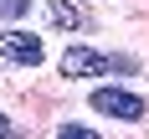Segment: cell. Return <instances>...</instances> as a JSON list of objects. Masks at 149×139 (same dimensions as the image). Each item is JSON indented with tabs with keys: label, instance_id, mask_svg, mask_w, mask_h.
Listing matches in <instances>:
<instances>
[{
	"label": "cell",
	"instance_id": "6da1fadb",
	"mask_svg": "<svg viewBox=\"0 0 149 139\" xmlns=\"http://www.w3.org/2000/svg\"><path fill=\"white\" fill-rule=\"evenodd\" d=\"M57 67H62V77H108V72H134V57L98 52V46H67Z\"/></svg>",
	"mask_w": 149,
	"mask_h": 139
},
{
	"label": "cell",
	"instance_id": "7a4b0ae2",
	"mask_svg": "<svg viewBox=\"0 0 149 139\" xmlns=\"http://www.w3.org/2000/svg\"><path fill=\"white\" fill-rule=\"evenodd\" d=\"M88 103L98 108V113H108V119H123V124H134V119H144V98L139 93H129V88H98V93H88Z\"/></svg>",
	"mask_w": 149,
	"mask_h": 139
},
{
	"label": "cell",
	"instance_id": "3957f363",
	"mask_svg": "<svg viewBox=\"0 0 149 139\" xmlns=\"http://www.w3.org/2000/svg\"><path fill=\"white\" fill-rule=\"evenodd\" d=\"M0 57L15 62V67H41L46 46H41V36H31V31H0Z\"/></svg>",
	"mask_w": 149,
	"mask_h": 139
},
{
	"label": "cell",
	"instance_id": "277c9868",
	"mask_svg": "<svg viewBox=\"0 0 149 139\" xmlns=\"http://www.w3.org/2000/svg\"><path fill=\"white\" fill-rule=\"evenodd\" d=\"M46 21L62 31H88V10L72 5V0H46Z\"/></svg>",
	"mask_w": 149,
	"mask_h": 139
},
{
	"label": "cell",
	"instance_id": "5b68a950",
	"mask_svg": "<svg viewBox=\"0 0 149 139\" xmlns=\"http://www.w3.org/2000/svg\"><path fill=\"white\" fill-rule=\"evenodd\" d=\"M57 139H103V134H98V129H88V124H62Z\"/></svg>",
	"mask_w": 149,
	"mask_h": 139
},
{
	"label": "cell",
	"instance_id": "8992f818",
	"mask_svg": "<svg viewBox=\"0 0 149 139\" xmlns=\"http://www.w3.org/2000/svg\"><path fill=\"white\" fill-rule=\"evenodd\" d=\"M0 139H26V134H21V129H15V124L5 119V113H0Z\"/></svg>",
	"mask_w": 149,
	"mask_h": 139
},
{
	"label": "cell",
	"instance_id": "52a82bcc",
	"mask_svg": "<svg viewBox=\"0 0 149 139\" xmlns=\"http://www.w3.org/2000/svg\"><path fill=\"white\" fill-rule=\"evenodd\" d=\"M5 15H26V0H5Z\"/></svg>",
	"mask_w": 149,
	"mask_h": 139
}]
</instances>
